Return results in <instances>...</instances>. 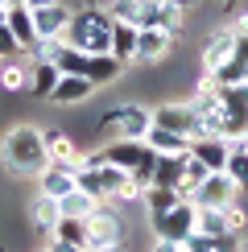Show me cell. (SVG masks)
Returning a JSON list of instances; mask_svg holds the SVG:
<instances>
[{
    "instance_id": "cell-3",
    "label": "cell",
    "mask_w": 248,
    "mask_h": 252,
    "mask_svg": "<svg viewBox=\"0 0 248 252\" xmlns=\"http://www.w3.org/2000/svg\"><path fill=\"white\" fill-rule=\"evenodd\" d=\"M149 124H153V112L145 103H116V108L99 112L95 132L108 136V141H145Z\"/></svg>"
},
{
    "instance_id": "cell-22",
    "label": "cell",
    "mask_w": 248,
    "mask_h": 252,
    "mask_svg": "<svg viewBox=\"0 0 248 252\" xmlns=\"http://www.w3.org/2000/svg\"><path fill=\"white\" fill-rule=\"evenodd\" d=\"M91 91H95V83H91V79H83V75H62L58 87L50 91V99H54V103H83Z\"/></svg>"
},
{
    "instance_id": "cell-20",
    "label": "cell",
    "mask_w": 248,
    "mask_h": 252,
    "mask_svg": "<svg viewBox=\"0 0 248 252\" xmlns=\"http://www.w3.org/2000/svg\"><path fill=\"white\" fill-rule=\"evenodd\" d=\"M145 145H149L153 153H190V136L170 132V128H161V124H149V132H145Z\"/></svg>"
},
{
    "instance_id": "cell-7",
    "label": "cell",
    "mask_w": 248,
    "mask_h": 252,
    "mask_svg": "<svg viewBox=\"0 0 248 252\" xmlns=\"http://www.w3.org/2000/svg\"><path fill=\"white\" fill-rule=\"evenodd\" d=\"M128 178L132 174H124V170H116V165H108V161L91 165V170H87V165H79V190H87L91 198H99V203H103V198H116L120 186L128 182Z\"/></svg>"
},
{
    "instance_id": "cell-6",
    "label": "cell",
    "mask_w": 248,
    "mask_h": 252,
    "mask_svg": "<svg viewBox=\"0 0 248 252\" xmlns=\"http://www.w3.org/2000/svg\"><path fill=\"white\" fill-rule=\"evenodd\" d=\"M219 128L227 141H240L248 136V83L240 87H219Z\"/></svg>"
},
{
    "instance_id": "cell-14",
    "label": "cell",
    "mask_w": 248,
    "mask_h": 252,
    "mask_svg": "<svg viewBox=\"0 0 248 252\" xmlns=\"http://www.w3.org/2000/svg\"><path fill=\"white\" fill-rule=\"evenodd\" d=\"M4 25L17 33L21 41V54H29V50L37 46V29H33V8L29 4H4Z\"/></svg>"
},
{
    "instance_id": "cell-2",
    "label": "cell",
    "mask_w": 248,
    "mask_h": 252,
    "mask_svg": "<svg viewBox=\"0 0 248 252\" xmlns=\"http://www.w3.org/2000/svg\"><path fill=\"white\" fill-rule=\"evenodd\" d=\"M0 157H4V165L13 174H41L50 165V153H46V132L33 128V124H21V128H13L0 141Z\"/></svg>"
},
{
    "instance_id": "cell-15",
    "label": "cell",
    "mask_w": 248,
    "mask_h": 252,
    "mask_svg": "<svg viewBox=\"0 0 248 252\" xmlns=\"http://www.w3.org/2000/svg\"><path fill=\"white\" fill-rule=\"evenodd\" d=\"M70 13H75V8H66L62 0H58V4H46V8H33L37 37H62V33H66V25H70Z\"/></svg>"
},
{
    "instance_id": "cell-21",
    "label": "cell",
    "mask_w": 248,
    "mask_h": 252,
    "mask_svg": "<svg viewBox=\"0 0 248 252\" xmlns=\"http://www.w3.org/2000/svg\"><path fill=\"white\" fill-rule=\"evenodd\" d=\"M120 75H124V62H116L112 54H91L87 70H83V79H91L95 87H108V83H116Z\"/></svg>"
},
{
    "instance_id": "cell-13",
    "label": "cell",
    "mask_w": 248,
    "mask_h": 252,
    "mask_svg": "<svg viewBox=\"0 0 248 252\" xmlns=\"http://www.w3.org/2000/svg\"><path fill=\"white\" fill-rule=\"evenodd\" d=\"M227 153H232V141L227 136H194L190 141V157H199L211 174H219L227 165Z\"/></svg>"
},
{
    "instance_id": "cell-19",
    "label": "cell",
    "mask_w": 248,
    "mask_h": 252,
    "mask_svg": "<svg viewBox=\"0 0 248 252\" xmlns=\"http://www.w3.org/2000/svg\"><path fill=\"white\" fill-rule=\"evenodd\" d=\"M186 174V153H157V165H153V182L149 186H170L178 190Z\"/></svg>"
},
{
    "instance_id": "cell-16",
    "label": "cell",
    "mask_w": 248,
    "mask_h": 252,
    "mask_svg": "<svg viewBox=\"0 0 248 252\" xmlns=\"http://www.w3.org/2000/svg\"><path fill=\"white\" fill-rule=\"evenodd\" d=\"M236 54V29H219V33H211L207 37V46H203V70L211 75V70H219L227 58Z\"/></svg>"
},
{
    "instance_id": "cell-38",
    "label": "cell",
    "mask_w": 248,
    "mask_h": 252,
    "mask_svg": "<svg viewBox=\"0 0 248 252\" xmlns=\"http://www.w3.org/2000/svg\"><path fill=\"white\" fill-rule=\"evenodd\" d=\"M219 4H227V8H232V4H236V0H219Z\"/></svg>"
},
{
    "instance_id": "cell-28",
    "label": "cell",
    "mask_w": 248,
    "mask_h": 252,
    "mask_svg": "<svg viewBox=\"0 0 248 252\" xmlns=\"http://www.w3.org/2000/svg\"><path fill=\"white\" fill-rule=\"evenodd\" d=\"M0 87H4V91H25L29 87V62L4 58V62H0Z\"/></svg>"
},
{
    "instance_id": "cell-26",
    "label": "cell",
    "mask_w": 248,
    "mask_h": 252,
    "mask_svg": "<svg viewBox=\"0 0 248 252\" xmlns=\"http://www.w3.org/2000/svg\"><path fill=\"white\" fill-rule=\"evenodd\" d=\"M194 232L199 236H223L227 227V211L223 207H194Z\"/></svg>"
},
{
    "instance_id": "cell-32",
    "label": "cell",
    "mask_w": 248,
    "mask_h": 252,
    "mask_svg": "<svg viewBox=\"0 0 248 252\" xmlns=\"http://www.w3.org/2000/svg\"><path fill=\"white\" fill-rule=\"evenodd\" d=\"M223 211H227V227H232V232L240 236L244 227H248V215H244V207H240V203H227Z\"/></svg>"
},
{
    "instance_id": "cell-31",
    "label": "cell",
    "mask_w": 248,
    "mask_h": 252,
    "mask_svg": "<svg viewBox=\"0 0 248 252\" xmlns=\"http://www.w3.org/2000/svg\"><path fill=\"white\" fill-rule=\"evenodd\" d=\"M4 58H21V41H17L13 29L0 21V62H4Z\"/></svg>"
},
{
    "instance_id": "cell-12",
    "label": "cell",
    "mask_w": 248,
    "mask_h": 252,
    "mask_svg": "<svg viewBox=\"0 0 248 252\" xmlns=\"http://www.w3.org/2000/svg\"><path fill=\"white\" fill-rule=\"evenodd\" d=\"M170 50H174V33H165V29H141V33H137V62H141V66L165 62Z\"/></svg>"
},
{
    "instance_id": "cell-33",
    "label": "cell",
    "mask_w": 248,
    "mask_h": 252,
    "mask_svg": "<svg viewBox=\"0 0 248 252\" xmlns=\"http://www.w3.org/2000/svg\"><path fill=\"white\" fill-rule=\"evenodd\" d=\"M46 252H87V248H79V244H66V240L50 236V244H46Z\"/></svg>"
},
{
    "instance_id": "cell-29",
    "label": "cell",
    "mask_w": 248,
    "mask_h": 252,
    "mask_svg": "<svg viewBox=\"0 0 248 252\" xmlns=\"http://www.w3.org/2000/svg\"><path fill=\"white\" fill-rule=\"evenodd\" d=\"M50 236L66 240V244H79V248H87V219H66V215H62V219H58V227H54Z\"/></svg>"
},
{
    "instance_id": "cell-11",
    "label": "cell",
    "mask_w": 248,
    "mask_h": 252,
    "mask_svg": "<svg viewBox=\"0 0 248 252\" xmlns=\"http://www.w3.org/2000/svg\"><path fill=\"white\" fill-rule=\"evenodd\" d=\"M79 186V165H58L50 161L46 170L37 174V194H50V198H62Z\"/></svg>"
},
{
    "instance_id": "cell-25",
    "label": "cell",
    "mask_w": 248,
    "mask_h": 252,
    "mask_svg": "<svg viewBox=\"0 0 248 252\" xmlns=\"http://www.w3.org/2000/svg\"><path fill=\"white\" fill-rule=\"evenodd\" d=\"M29 219H33V227L37 232H54L58 227V219H62V211H58V198H50V194H37L33 203H29Z\"/></svg>"
},
{
    "instance_id": "cell-34",
    "label": "cell",
    "mask_w": 248,
    "mask_h": 252,
    "mask_svg": "<svg viewBox=\"0 0 248 252\" xmlns=\"http://www.w3.org/2000/svg\"><path fill=\"white\" fill-rule=\"evenodd\" d=\"M232 29H236V37H248V13L236 17V25H232Z\"/></svg>"
},
{
    "instance_id": "cell-10",
    "label": "cell",
    "mask_w": 248,
    "mask_h": 252,
    "mask_svg": "<svg viewBox=\"0 0 248 252\" xmlns=\"http://www.w3.org/2000/svg\"><path fill=\"white\" fill-rule=\"evenodd\" d=\"M153 112V124H161V128L170 132H182V136H199V116L190 112V103H161V108H149Z\"/></svg>"
},
{
    "instance_id": "cell-35",
    "label": "cell",
    "mask_w": 248,
    "mask_h": 252,
    "mask_svg": "<svg viewBox=\"0 0 248 252\" xmlns=\"http://www.w3.org/2000/svg\"><path fill=\"white\" fill-rule=\"evenodd\" d=\"M165 4H174V8H186V13H190V8L199 4V0H165Z\"/></svg>"
},
{
    "instance_id": "cell-4",
    "label": "cell",
    "mask_w": 248,
    "mask_h": 252,
    "mask_svg": "<svg viewBox=\"0 0 248 252\" xmlns=\"http://www.w3.org/2000/svg\"><path fill=\"white\" fill-rule=\"evenodd\" d=\"M103 161L149 186L153 182V165H157V153H153L145 141H108L103 145Z\"/></svg>"
},
{
    "instance_id": "cell-9",
    "label": "cell",
    "mask_w": 248,
    "mask_h": 252,
    "mask_svg": "<svg viewBox=\"0 0 248 252\" xmlns=\"http://www.w3.org/2000/svg\"><path fill=\"white\" fill-rule=\"evenodd\" d=\"M190 232H194V203H190V198H178V203L165 211V219L153 227V236H157V240H178V244Z\"/></svg>"
},
{
    "instance_id": "cell-30",
    "label": "cell",
    "mask_w": 248,
    "mask_h": 252,
    "mask_svg": "<svg viewBox=\"0 0 248 252\" xmlns=\"http://www.w3.org/2000/svg\"><path fill=\"white\" fill-rule=\"evenodd\" d=\"M207 174H211V170H207V165L199 161V157H190V153H186V174H182V186H178V194H182V198H190L194 190H199V182H203Z\"/></svg>"
},
{
    "instance_id": "cell-17",
    "label": "cell",
    "mask_w": 248,
    "mask_h": 252,
    "mask_svg": "<svg viewBox=\"0 0 248 252\" xmlns=\"http://www.w3.org/2000/svg\"><path fill=\"white\" fill-rule=\"evenodd\" d=\"M46 153H50V161H58V165H79V157H83L79 141L66 128H50L46 132Z\"/></svg>"
},
{
    "instance_id": "cell-39",
    "label": "cell",
    "mask_w": 248,
    "mask_h": 252,
    "mask_svg": "<svg viewBox=\"0 0 248 252\" xmlns=\"http://www.w3.org/2000/svg\"><path fill=\"white\" fill-rule=\"evenodd\" d=\"M108 252H120V248H108Z\"/></svg>"
},
{
    "instance_id": "cell-24",
    "label": "cell",
    "mask_w": 248,
    "mask_h": 252,
    "mask_svg": "<svg viewBox=\"0 0 248 252\" xmlns=\"http://www.w3.org/2000/svg\"><path fill=\"white\" fill-rule=\"evenodd\" d=\"M58 79H62V70L54 62H29V87L25 91H33L37 99H50V91L58 87Z\"/></svg>"
},
{
    "instance_id": "cell-8",
    "label": "cell",
    "mask_w": 248,
    "mask_h": 252,
    "mask_svg": "<svg viewBox=\"0 0 248 252\" xmlns=\"http://www.w3.org/2000/svg\"><path fill=\"white\" fill-rule=\"evenodd\" d=\"M236 198H240V186L219 170V174H207L199 182V190L190 194V203L194 207H227V203H236Z\"/></svg>"
},
{
    "instance_id": "cell-18",
    "label": "cell",
    "mask_w": 248,
    "mask_h": 252,
    "mask_svg": "<svg viewBox=\"0 0 248 252\" xmlns=\"http://www.w3.org/2000/svg\"><path fill=\"white\" fill-rule=\"evenodd\" d=\"M178 190H170V186H145V198H141V207H145V219H149V227H157L165 211H170L174 203H178Z\"/></svg>"
},
{
    "instance_id": "cell-36",
    "label": "cell",
    "mask_w": 248,
    "mask_h": 252,
    "mask_svg": "<svg viewBox=\"0 0 248 252\" xmlns=\"http://www.w3.org/2000/svg\"><path fill=\"white\" fill-rule=\"evenodd\" d=\"M29 8H46V4H58V0H25Z\"/></svg>"
},
{
    "instance_id": "cell-27",
    "label": "cell",
    "mask_w": 248,
    "mask_h": 252,
    "mask_svg": "<svg viewBox=\"0 0 248 252\" xmlns=\"http://www.w3.org/2000/svg\"><path fill=\"white\" fill-rule=\"evenodd\" d=\"M95 207H99V198H91L87 190H79V186H75L70 194H62V198H58V211L66 215V219H87Z\"/></svg>"
},
{
    "instance_id": "cell-23",
    "label": "cell",
    "mask_w": 248,
    "mask_h": 252,
    "mask_svg": "<svg viewBox=\"0 0 248 252\" xmlns=\"http://www.w3.org/2000/svg\"><path fill=\"white\" fill-rule=\"evenodd\" d=\"M137 25H124V21H116V29H112V58L124 62V66H132L137 62Z\"/></svg>"
},
{
    "instance_id": "cell-5",
    "label": "cell",
    "mask_w": 248,
    "mask_h": 252,
    "mask_svg": "<svg viewBox=\"0 0 248 252\" xmlns=\"http://www.w3.org/2000/svg\"><path fill=\"white\" fill-rule=\"evenodd\" d=\"M124 244V219L112 198H103L95 211L87 215V252H108Z\"/></svg>"
},
{
    "instance_id": "cell-37",
    "label": "cell",
    "mask_w": 248,
    "mask_h": 252,
    "mask_svg": "<svg viewBox=\"0 0 248 252\" xmlns=\"http://www.w3.org/2000/svg\"><path fill=\"white\" fill-rule=\"evenodd\" d=\"M4 4H25V0H4Z\"/></svg>"
},
{
    "instance_id": "cell-1",
    "label": "cell",
    "mask_w": 248,
    "mask_h": 252,
    "mask_svg": "<svg viewBox=\"0 0 248 252\" xmlns=\"http://www.w3.org/2000/svg\"><path fill=\"white\" fill-rule=\"evenodd\" d=\"M112 29H116V17L99 4H83L70 13V25L62 41L66 46L83 50V54H112Z\"/></svg>"
}]
</instances>
